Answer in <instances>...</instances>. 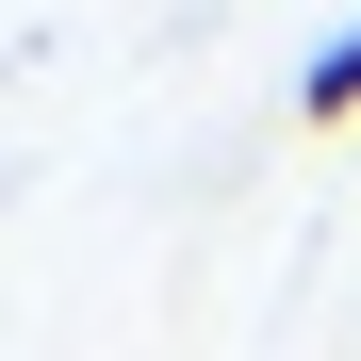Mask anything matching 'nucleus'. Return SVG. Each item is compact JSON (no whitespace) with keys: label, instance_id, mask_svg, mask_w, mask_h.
<instances>
[{"label":"nucleus","instance_id":"1","mask_svg":"<svg viewBox=\"0 0 361 361\" xmlns=\"http://www.w3.org/2000/svg\"><path fill=\"white\" fill-rule=\"evenodd\" d=\"M361 115V33H329L312 66H295V132H345Z\"/></svg>","mask_w":361,"mask_h":361}]
</instances>
